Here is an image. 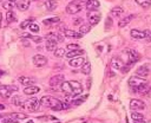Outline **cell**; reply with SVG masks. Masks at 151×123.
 Masks as SVG:
<instances>
[{
	"mask_svg": "<svg viewBox=\"0 0 151 123\" xmlns=\"http://www.w3.org/2000/svg\"><path fill=\"white\" fill-rule=\"evenodd\" d=\"M60 90L64 93H66L67 96L76 97V96H78L83 92V86L79 82L68 80V82H63V84L60 85Z\"/></svg>",
	"mask_w": 151,
	"mask_h": 123,
	"instance_id": "obj_1",
	"label": "cell"
},
{
	"mask_svg": "<svg viewBox=\"0 0 151 123\" xmlns=\"http://www.w3.org/2000/svg\"><path fill=\"white\" fill-rule=\"evenodd\" d=\"M40 104L46 106V108H50L54 111L63 110V102H60L59 99L51 97V96H42L40 99Z\"/></svg>",
	"mask_w": 151,
	"mask_h": 123,
	"instance_id": "obj_2",
	"label": "cell"
},
{
	"mask_svg": "<svg viewBox=\"0 0 151 123\" xmlns=\"http://www.w3.org/2000/svg\"><path fill=\"white\" fill-rule=\"evenodd\" d=\"M120 59L123 60L124 64H126V65H131V64L136 63V62L139 59V54H138V52H137L136 50L130 48V50H126V51L123 52Z\"/></svg>",
	"mask_w": 151,
	"mask_h": 123,
	"instance_id": "obj_3",
	"label": "cell"
},
{
	"mask_svg": "<svg viewBox=\"0 0 151 123\" xmlns=\"http://www.w3.org/2000/svg\"><path fill=\"white\" fill-rule=\"evenodd\" d=\"M100 18H101V14L97 9H91L87 12V20L91 26H96L100 21Z\"/></svg>",
	"mask_w": 151,
	"mask_h": 123,
	"instance_id": "obj_4",
	"label": "cell"
},
{
	"mask_svg": "<svg viewBox=\"0 0 151 123\" xmlns=\"http://www.w3.org/2000/svg\"><path fill=\"white\" fill-rule=\"evenodd\" d=\"M21 108H26L28 111H37L40 108V101H38L37 98H29L22 103Z\"/></svg>",
	"mask_w": 151,
	"mask_h": 123,
	"instance_id": "obj_5",
	"label": "cell"
},
{
	"mask_svg": "<svg viewBox=\"0 0 151 123\" xmlns=\"http://www.w3.org/2000/svg\"><path fill=\"white\" fill-rule=\"evenodd\" d=\"M83 8V5L80 1H71L67 6H66V12L68 14H76L78 12H80Z\"/></svg>",
	"mask_w": 151,
	"mask_h": 123,
	"instance_id": "obj_6",
	"label": "cell"
},
{
	"mask_svg": "<svg viewBox=\"0 0 151 123\" xmlns=\"http://www.w3.org/2000/svg\"><path fill=\"white\" fill-rule=\"evenodd\" d=\"M145 83H147L146 79H145V78H142V77H136V76H133V77H130V79H129V86L132 88L133 90L137 89L138 86L145 84Z\"/></svg>",
	"mask_w": 151,
	"mask_h": 123,
	"instance_id": "obj_7",
	"label": "cell"
},
{
	"mask_svg": "<svg viewBox=\"0 0 151 123\" xmlns=\"http://www.w3.org/2000/svg\"><path fill=\"white\" fill-rule=\"evenodd\" d=\"M17 86H9V85H0V96L4 98H8L13 91H17Z\"/></svg>",
	"mask_w": 151,
	"mask_h": 123,
	"instance_id": "obj_8",
	"label": "cell"
},
{
	"mask_svg": "<svg viewBox=\"0 0 151 123\" xmlns=\"http://www.w3.org/2000/svg\"><path fill=\"white\" fill-rule=\"evenodd\" d=\"M130 34H131V37L133 39H145L146 38V34H147V30L146 31H142V30L133 28V30H131Z\"/></svg>",
	"mask_w": 151,
	"mask_h": 123,
	"instance_id": "obj_9",
	"label": "cell"
},
{
	"mask_svg": "<svg viewBox=\"0 0 151 123\" xmlns=\"http://www.w3.org/2000/svg\"><path fill=\"white\" fill-rule=\"evenodd\" d=\"M45 38L47 40H51V41H54V43H61V41H64V37L60 33H57V32L47 33Z\"/></svg>",
	"mask_w": 151,
	"mask_h": 123,
	"instance_id": "obj_10",
	"label": "cell"
},
{
	"mask_svg": "<svg viewBox=\"0 0 151 123\" xmlns=\"http://www.w3.org/2000/svg\"><path fill=\"white\" fill-rule=\"evenodd\" d=\"M145 108V103L140 99H131L130 102V109L131 110H143Z\"/></svg>",
	"mask_w": 151,
	"mask_h": 123,
	"instance_id": "obj_11",
	"label": "cell"
},
{
	"mask_svg": "<svg viewBox=\"0 0 151 123\" xmlns=\"http://www.w3.org/2000/svg\"><path fill=\"white\" fill-rule=\"evenodd\" d=\"M33 64L35 66H44L47 64V58L42 54H35L33 57Z\"/></svg>",
	"mask_w": 151,
	"mask_h": 123,
	"instance_id": "obj_12",
	"label": "cell"
},
{
	"mask_svg": "<svg viewBox=\"0 0 151 123\" xmlns=\"http://www.w3.org/2000/svg\"><path fill=\"white\" fill-rule=\"evenodd\" d=\"M64 82V76L63 75H55L53 76L51 79H50V85L52 88H55V86H60Z\"/></svg>",
	"mask_w": 151,
	"mask_h": 123,
	"instance_id": "obj_13",
	"label": "cell"
},
{
	"mask_svg": "<svg viewBox=\"0 0 151 123\" xmlns=\"http://www.w3.org/2000/svg\"><path fill=\"white\" fill-rule=\"evenodd\" d=\"M68 63H70V65L73 66V67H79V66H81V65L85 63V58H84L83 56H78V57L71 58Z\"/></svg>",
	"mask_w": 151,
	"mask_h": 123,
	"instance_id": "obj_14",
	"label": "cell"
},
{
	"mask_svg": "<svg viewBox=\"0 0 151 123\" xmlns=\"http://www.w3.org/2000/svg\"><path fill=\"white\" fill-rule=\"evenodd\" d=\"M134 91L138 92V93H142V95H146V93H149L151 91V85L149 83H145V84L138 86L137 89H134Z\"/></svg>",
	"mask_w": 151,
	"mask_h": 123,
	"instance_id": "obj_15",
	"label": "cell"
},
{
	"mask_svg": "<svg viewBox=\"0 0 151 123\" xmlns=\"http://www.w3.org/2000/svg\"><path fill=\"white\" fill-rule=\"evenodd\" d=\"M39 91H40V88L35 86V85H27L24 89V93H26V95H34V93H38Z\"/></svg>",
	"mask_w": 151,
	"mask_h": 123,
	"instance_id": "obj_16",
	"label": "cell"
},
{
	"mask_svg": "<svg viewBox=\"0 0 151 123\" xmlns=\"http://www.w3.org/2000/svg\"><path fill=\"white\" fill-rule=\"evenodd\" d=\"M111 66L114 70H122L123 66H124V63H123V60L120 58H113L112 62H111Z\"/></svg>",
	"mask_w": 151,
	"mask_h": 123,
	"instance_id": "obj_17",
	"label": "cell"
},
{
	"mask_svg": "<svg viewBox=\"0 0 151 123\" xmlns=\"http://www.w3.org/2000/svg\"><path fill=\"white\" fill-rule=\"evenodd\" d=\"M99 1L98 0H86L85 1V6H86V8L88 9V11H91V9H97L98 7H99Z\"/></svg>",
	"mask_w": 151,
	"mask_h": 123,
	"instance_id": "obj_18",
	"label": "cell"
},
{
	"mask_svg": "<svg viewBox=\"0 0 151 123\" xmlns=\"http://www.w3.org/2000/svg\"><path fill=\"white\" fill-rule=\"evenodd\" d=\"M149 72H150V69L147 67V65H143L137 69V75H139L142 78H145L149 76Z\"/></svg>",
	"mask_w": 151,
	"mask_h": 123,
	"instance_id": "obj_19",
	"label": "cell"
},
{
	"mask_svg": "<svg viewBox=\"0 0 151 123\" xmlns=\"http://www.w3.org/2000/svg\"><path fill=\"white\" fill-rule=\"evenodd\" d=\"M19 82H20L22 85L27 86V85L34 84V83H35V79H34V78H31V77H25V76H21V77H19Z\"/></svg>",
	"mask_w": 151,
	"mask_h": 123,
	"instance_id": "obj_20",
	"label": "cell"
},
{
	"mask_svg": "<svg viewBox=\"0 0 151 123\" xmlns=\"http://www.w3.org/2000/svg\"><path fill=\"white\" fill-rule=\"evenodd\" d=\"M83 54H84V50L77 48V50H72V51L67 52V53H66V57H67V58H74V57L83 56Z\"/></svg>",
	"mask_w": 151,
	"mask_h": 123,
	"instance_id": "obj_21",
	"label": "cell"
},
{
	"mask_svg": "<svg viewBox=\"0 0 151 123\" xmlns=\"http://www.w3.org/2000/svg\"><path fill=\"white\" fill-rule=\"evenodd\" d=\"M17 7L19 11H26L29 7V1L28 0H21L17 2Z\"/></svg>",
	"mask_w": 151,
	"mask_h": 123,
	"instance_id": "obj_22",
	"label": "cell"
},
{
	"mask_svg": "<svg viewBox=\"0 0 151 123\" xmlns=\"http://www.w3.org/2000/svg\"><path fill=\"white\" fill-rule=\"evenodd\" d=\"M64 34H65L66 37H72V38H78V39L83 37L81 33L76 32V31H72V30H65V31H64Z\"/></svg>",
	"mask_w": 151,
	"mask_h": 123,
	"instance_id": "obj_23",
	"label": "cell"
},
{
	"mask_svg": "<svg viewBox=\"0 0 151 123\" xmlns=\"http://www.w3.org/2000/svg\"><path fill=\"white\" fill-rule=\"evenodd\" d=\"M57 6H58V2L55 0H47V1H45V7H46L47 11H53Z\"/></svg>",
	"mask_w": 151,
	"mask_h": 123,
	"instance_id": "obj_24",
	"label": "cell"
},
{
	"mask_svg": "<svg viewBox=\"0 0 151 123\" xmlns=\"http://www.w3.org/2000/svg\"><path fill=\"white\" fill-rule=\"evenodd\" d=\"M123 12H124V9H123L122 7H119V6H117V7H113V8L111 9L110 15L113 17V18H116V17H119L120 14H123Z\"/></svg>",
	"mask_w": 151,
	"mask_h": 123,
	"instance_id": "obj_25",
	"label": "cell"
},
{
	"mask_svg": "<svg viewBox=\"0 0 151 123\" xmlns=\"http://www.w3.org/2000/svg\"><path fill=\"white\" fill-rule=\"evenodd\" d=\"M133 19V15H127V17H125L123 20H120L119 22H118V26L122 28V27H124V26H126L131 20Z\"/></svg>",
	"mask_w": 151,
	"mask_h": 123,
	"instance_id": "obj_26",
	"label": "cell"
},
{
	"mask_svg": "<svg viewBox=\"0 0 151 123\" xmlns=\"http://www.w3.org/2000/svg\"><path fill=\"white\" fill-rule=\"evenodd\" d=\"M9 117L13 118V119H15V121H18V119H25L27 117V115H25L22 112H13V114L9 115Z\"/></svg>",
	"mask_w": 151,
	"mask_h": 123,
	"instance_id": "obj_27",
	"label": "cell"
},
{
	"mask_svg": "<svg viewBox=\"0 0 151 123\" xmlns=\"http://www.w3.org/2000/svg\"><path fill=\"white\" fill-rule=\"evenodd\" d=\"M14 5H15V2H13V1H8V0H4V1H2V7H4L6 11L13 9Z\"/></svg>",
	"mask_w": 151,
	"mask_h": 123,
	"instance_id": "obj_28",
	"label": "cell"
},
{
	"mask_svg": "<svg viewBox=\"0 0 151 123\" xmlns=\"http://www.w3.org/2000/svg\"><path fill=\"white\" fill-rule=\"evenodd\" d=\"M87 98V95L83 96V97H79V96H76V98L72 101V105H80L85 99Z\"/></svg>",
	"mask_w": 151,
	"mask_h": 123,
	"instance_id": "obj_29",
	"label": "cell"
},
{
	"mask_svg": "<svg viewBox=\"0 0 151 123\" xmlns=\"http://www.w3.org/2000/svg\"><path fill=\"white\" fill-rule=\"evenodd\" d=\"M81 72L84 75H88L91 72V64L88 62H85L83 65H81Z\"/></svg>",
	"mask_w": 151,
	"mask_h": 123,
	"instance_id": "obj_30",
	"label": "cell"
},
{
	"mask_svg": "<svg viewBox=\"0 0 151 123\" xmlns=\"http://www.w3.org/2000/svg\"><path fill=\"white\" fill-rule=\"evenodd\" d=\"M22 99H21V97L20 96H14V97H12V104L13 105H15V106H22Z\"/></svg>",
	"mask_w": 151,
	"mask_h": 123,
	"instance_id": "obj_31",
	"label": "cell"
},
{
	"mask_svg": "<svg viewBox=\"0 0 151 123\" xmlns=\"http://www.w3.org/2000/svg\"><path fill=\"white\" fill-rule=\"evenodd\" d=\"M59 18L58 17H53V18H48V19H45L42 22L45 24V25H52V24H58L59 22Z\"/></svg>",
	"mask_w": 151,
	"mask_h": 123,
	"instance_id": "obj_32",
	"label": "cell"
},
{
	"mask_svg": "<svg viewBox=\"0 0 151 123\" xmlns=\"http://www.w3.org/2000/svg\"><path fill=\"white\" fill-rule=\"evenodd\" d=\"M131 117H132V119H134V121H140V119L144 118V115L140 114V112H137L136 110H132V112H131Z\"/></svg>",
	"mask_w": 151,
	"mask_h": 123,
	"instance_id": "obj_33",
	"label": "cell"
},
{
	"mask_svg": "<svg viewBox=\"0 0 151 123\" xmlns=\"http://www.w3.org/2000/svg\"><path fill=\"white\" fill-rule=\"evenodd\" d=\"M139 6L144 7V8H147V7H151V0H134Z\"/></svg>",
	"mask_w": 151,
	"mask_h": 123,
	"instance_id": "obj_34",
	"label": "cell"
},
{
	"mask_svg": "<svg viewBox=\"0 0 151 123\" xmlns=\"http://www.w3.org/2000/svg\"><path fill=\"white\" fill-rule=\"evenodd\" d=\"M90 30H91V25H90V24H85V25H81V26H80V28H79V33H81V34H86V33L90 32Z\"/></svg>",
	"mask_w": 151,
	"mask_h": 123,
	"instance_id": "obj_35",
	"label": "cell"
},
{
	"mask_svg": "<svg viewBox=\"0 0 151 123\" xmlns=\"http://www.w3.org/2000/svg\"><path fill=\"white\" fill-rule=\"evenodd\" d=\"M55 48H57V43L51 41V40H47L46 41V50L47 51H54Z\"/></svg>",
	"mask_w": 151,
	"mask_h": 123,
	"instance_id": "obj_36",
	"label": "cell"
},
{
	"mask_svg": "<svg viewBox=\"0 0 151 123\" xmlns=\"http://www.w3.org/2000/svg\"><path fill=\"white\" fill-rule=\"evenodd\" d=\"M53 52H54V56H55L57 58H61V57L65 56V48H61V47H59V48L57 47Z\"/></svg>",
	"mask_w": 151,
	"mask_h": 123,
	"instance_id": "obj_37",
	"label": "cell"
},
{
	"mask_svg": "<svg viewBox=\"0 0 151 123\" xmlns=\"http://www.w3.org/2000/svg\"><path fill=\"white\" fill-rule=\"evenodd\" d=\"M6 19L8 22H12V21H15V14L14 12L11 9V11H7V14H6Z\"/></svg>",
	"mask_w": 151,
	"mask_h": 123,
	"instance_id": "obj_38",
	"label": "cell"
},
{
	"mask_svg": "<svg viewBox=\"0 0 151 123\" xmlns=\"http://www.w3.org/2000/svg\"><path fill=\"white\" fill-rule=\"evenodd\" d=\"M32 21H33V19H26V20H24V21L20 24V28H21V30L26 28L27 26H29V25L32 24Z\"/></svg>",
	"mask_w": 151,
	"mask_h": 123,
	"instance_id": "obj_39",
	"label": "cell"
},
{
	"mask_svg": "<svg viewBox=\"0 0 151 123\" xmlns=\"http://www.w3.org/2000/svg\"><path fill=\"white\" fill-rule=\"evenodd\" d=\"M28 28H29V31L33 32V33H38V32L40 31V28H39V26H38L37 24H31V25L28 26Z\"/></svg>",
	"mask_w": 151,
	"mask_h": 123,
	"instance_id": "obj_40",
	"label": "cell"
},
{
	"mask_svg": "<svg viewBox=\"0 0 151 123\" xmlns=\"http://www.w3.org/2000/svg\"><path fill=\"white\" fill-rule=\"evenodd\" d=\"M2 123H17V121H15V119H13V118H11V117L8 116V117L2 118Z\"/></svg>",
	"mask_w": 151,
	"mask_h": 123,
	"instance_id": "obj_41",
	"label": "cell"
},
{
	"mask_svg": "<svg viewBox=\"0 0 151 123\" xmlns=\"http://www.w3.org/2000/svg\"><path fill=\"white\" fill-rule=\"evenodd\" d=\"M66 48H67L68 51H72V50H77V48H79V46H78L77 44H68V45L66 46Z\"/></svg>",
	"mask_w": 151,
	"mask_h": 123,
	"instance_id": "obj_42",
	"label": "cell"
},
{
	"mask_svg": "<svg viewBox=\"0 0 151 123\" xmlns=\"http://www.w3.org/2000/svg\"><path fill=\"white\" fill-rule=\"evenodd\" d=\"M73 24H74V25H80V24H83V18H74V19H73Z\"/></svg>",
	"mask_w": 151,
	"mask_h": 123,
	"instance_id": "obj_43",
	"label": "cell"
},
{
	"mask_svg": "<svg viewBox=\"0 0 151 123\" xmlns=\"http://www.w3.org/2000/svg\"><path fill=\"white\" fill-rule=\"evenodd\" d=\"M34 43H41L42 41V38L41 37H35V35H32V38H31Z\"/></svg>",
	"mask_w": 151,
	"mask_h": 123,
	"instance_id": "obj_44",
	"label": "cell"
},
{
	"mask_svg": "<svg viewBox=\"0 0 151 123\" xmlns=\"http://www.w3.org/2000/svg\"><path fill=\"white\" fill-rule=\"evenodd\" d=\"M5 109V105L4 104H0V110H4Z\"/></svg>",
	"mask_w": 151,
	"mask_h": 123,
	"instance_id": "obj_45",
	"label": "cell"
},
{
	"mask_svg": "<svg viewBox=\"0 0 151 123\" xmlns=\"http://www.w3.org/2000/svg\"><path fill=\"white\" fill-rule=\"evenodd\" d=\"M4 73H5V72H4L2 70H0V77H2V76H4Z\"/></svg>",
	"mask_w": 151,
	"mask_h": 123,
	"instance_id": "obj_46",
	"label": "cell"
},
{
	"mask_svg": "<svg viewBox=\"0 0 151 123\" xmlns=\"http://www.w3.org/2000/svg\"><path fill=\"white\" fill-rule=\"evenodd\" d=\"M134 123H144V122H143V119H140V121H136Z\"/></svg>",
	"mask_w": 151,
	"mask_h": 123,
	"instance_id": "obj_47",
	"label": "cell"
},
{
	"mask_svg": "<svg viewBox=\"0 0 151 123\" xmlns=\"http://www.w3.org/2000/svg\"><path fill=\"white\" fill-rule=\"evenodd\" d=\"M1 19H2V15H1V13H0V26H1Z\"/></svg>",
	"mask_w": 151,
	"mask_h": 123,
	"instance_id": "obj_48",
	"label": "cell"
},
{
	"mask_svg": "<svg viewBox=\"0 0 151 123\" xmlns=\"http://www.w3.org/2000/svg\"><path fill=\"white\" fill-rule=\"evenodd\" d=\"M27 123H34V122H33V121H28Z\"/></svg>",
	"mask_w": 151,
	"mask_h": 123,
	"instance_id": "obj_49",
	"label": "cell"
},
{
	"mask_svg": "<svg viewBox=\"0 0 151 123\" xmlns=\"http://www.w3.org/2000/svg\"><path fill=\"white\" fill-rule=\"evenodd\" d=\"M8 1H13V2H15V0H8Z\"/></svg>",
	"mask_w": 151,
	"mask_h": 123,
	"instance_id": "obj_50",
	"label": "cell"
},
{
	"mask_svg": "<svg viewBox=\"0 0 151 123\" xmlns=\"http://www.w3.org/2000/svg\"><path fill=\"white\" fill-rule=\"evenodd\" d=\"M79 1H86V0H79Z\"/></svg>",
	"mask_w": 151,
	"mask_h": 123,
	"instance_id": "obj_51",
	"label": "cell"
},
{
	"mask_svg": "<svg viewBox=\"0 0 151 123\" xmlns=\"http://www.w3.org/2000/svg\"><path fill=\"white\" fill-rule=\"evenodd\" d=\"M32 1H35V0H32Z\"/></svg>",
	"mask_w": 151,
	"mask_h": 123,
	"instance_id": "obj_52",
	"label": "cell"
},
{
	"mask_svg": "<svg viewBox=\"0 0 151 123\" xmlns=\"http://www.w3.org/2000/svg\"><path fill=\"white\" fill-rule=\"evenodd\" d=\"M0 118H1V116H0Z\"/></svg>",
	"mask_w": 151,
	"mask_h": 123,
	"instance_id": "obj_53",
	"label": "cell"
},
{
	"mask_svg": "<svg viewBox=\"0 0 151 123\" xmlns=\"http://www.w3.org/2000/svg\"><path fill=\"white\" fill-rule=\"evenodd\" d=\"M0 1H1V0H0Z\"/></svg>",
	"mask_w": 151,
	"mask_h": 123,
	"instance_id": "obj_54",
	"label": "cell"
},
{
	"mask_svg": "<svg viewBox=\"0 0 151 123\" xmlns=\"http://www.w3.org/2000/svg\"><path fill=\"white\" fill-rule=\"evenodd\" d=\"M0 85H1V84H0Z\"/></svg>",
	"mask_w": 151,
	"mask_h": 123,
	"instance_id": "obj_55",
	"label": "cell"
}]
</instances>
